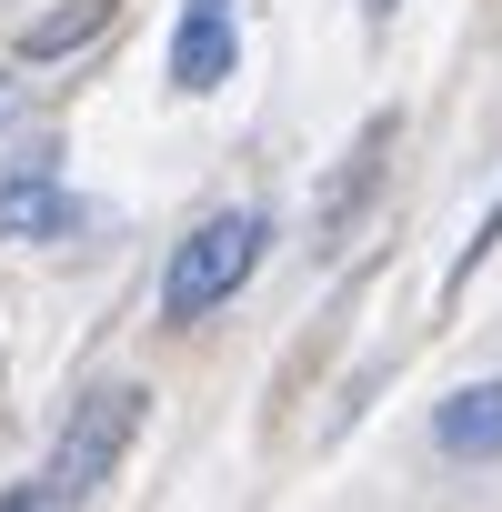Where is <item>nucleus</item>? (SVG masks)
Segmentation results:
<instances>
[{
	"label": "nucleus",
	"mask_w": 502,
	"mask_h": 512,
	"mask_svg": "<svg viewBox=\"0 0 502 512\" xmlns=\"http://www.w3.org/2000/svg\"><path fill=\"white\" fill-rule=\"evenodd\" d=\"M141 382H101V392H81L71 402V422H61V442H51V462L31 472V482H11L0 502L11 512H61V502H101L111 492V472L131 462V432H141Z\"/></svg>",
	"instance_id": "f257e3e1"
},
{
	"label": "nucleus",
	"mask_w": 502,
	"mask_h": 512,
	"mask_svg": "<svg viewBox=\"0 0 502 512\" xmlns=\"http://www.w3.org/2000/svg\"><path fill=\"white\" fill-rule=\"evenodd\" d=\"M262 251H272V221L262 211H211L191 221V241H171V262H161V322H211L251 272H262Z\"/></svg>",
	"instance_id": "f03ea898"
},
{
	"label": "nucleus",
	"mask_w": 502,
	"mask_h": 512,
	"mask_svg": "<svg viewBox=\"0 0 502 512\" xmlns=\"http://www.w3.org/2000/svg\"><path fill=\"white\" fill-rule=\"evenodd\" d=\"M231 71H241V0H181V21H171V91L211 101Z\"/></svg>",
	"instance_id": "7ed1b4c3"
},
{
	"label": "nucleus",
	"mask_w": 502,
	"mask_h": 512,
	"mask_svg": "<svg viewBox=\"0 0 502 512\" xmlns=\"http://www.w3.org/2000/svg\"><path fill=\"white\" fill-rule=\"evenodd\" d=\"M392 141H402V111H372L362 131H352V151H342V171L322 181V201H312V231H322V251L362 221V201L382 191V161H392Z\"/></svg>",
	"instance_id": "20e7f679"
},
{
	"label": "nucleus",
	"mask_w": 502,
	"mask_h": 512,
	"mask_svg": "<svg viewBox=\"0 0 502 512\" xmlns=\"http://www.w3.org/2000/svg\"><path fill=\"white\" fill-rule=\"evenodd\" d=\"M91 221V201L61 191V171H11L0 181V241H71Z\"/></svg>",
	"instance_id": "39448f33"
},
{
	"label": "nucleus",
	"mask_w": 502,
	"mask_h": 512,
	"mask_svg": "<svg viewBox=\"0 0 502 512\" xmlns=\"http://www.w3.org/2000/svg\"><path fill=\"white\" fill-rule=\"evenodd\" d=\"M432 442L452 462H502V382H462L442 412H432Z\"/></svg>",
	"instance_id": "423d86ee"
},
{
	"label": "nucleus",
	"mask_w": 502,
	"mask_h": 512,
	"mask_svg": "<svg viewBox=\"0 0 502 512\" xmlns=\"http://www.w3.org/2000/svg\"><path fill=\"white\" fill-rule=\"evenodd\" d=\"M111 21H121V0H71V11H41V21L21 31V61H71V51H91Z\"/></svg>",
	"instance_id": "0eeeda50"
},
{
	"label": "nucleus",
	"mask_w": 502,
	"mask_h": 512,
	"mask_svg": "<svg viewBox=\"0 0 502 512\" xmlns=\"http://www.w3.org/2000/svg\"><path fill=\"white\" fill-rule=\"evenodd\" d=\"M492 241H502V201H492V211H482V231L462 241V262H452V292H462V282H472V272L492 262Z\"/></svg>",
	"instance_id": "6e6552de"
},
{
	"label": "nucleus",
	"mask_w": 502,
	"mask_h": 512,
	"mask_svg": "<svg viewBox=\"0 0 502 512\" xmlns=\"http://www.w3.org/2000/svg\"><path fill=\"white\" fill-rule=\"evenodd\" d=\"M392 11H402V0H362V21H372V31H392Z\"/></svg>",
	"instance_id": "1a4fd4ad"
}]
</instances>
